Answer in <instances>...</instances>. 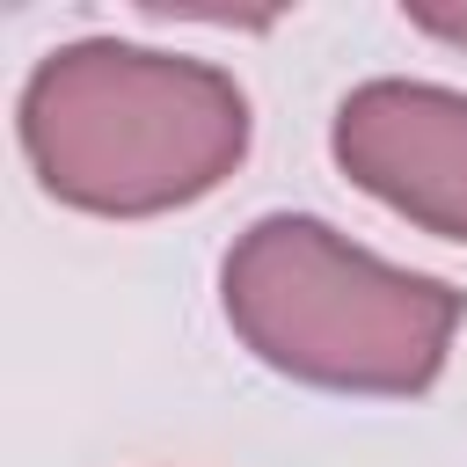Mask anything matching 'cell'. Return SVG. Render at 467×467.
Returning a JSON list of instances; mask_svg holds the SVG:
<instances>
[{
    "label": "cell",
    "mask_w": 467,
    "mask_h": 467,
    "mask_svg": "<svg viewBox=\"0 0 467 467\" xmlns=\"http://www.w3.org/2000/svg\"><path fill=\"white\" fill-rule=\"evenodd\" d=\"M15 131L44 197L95 219H161L248 161V95L226 66L80 36L29 66Z\"/></svg>",
    "instance_id": "1"
},
{
    "label": "cell",
    "mask_w": 467,
    "mask_h": 467,
    "mask_svg": "<svg viewBox=\"0 0 467 467\" xmlns=\"http://www.w3.org/2000/svg\"><path fill=\"white\" fill-rule=\"evenodd\" d=\"M226 328L255 365L314 394L409 401L423 394L467 321V292L379 263L314 212H263L219 263Z\"/></svg>",
    "instance_id": "2"
},
{
    "label": "cell",
    "mask_w": 467,
    "mask_h": 467,
    "mask_svg": "<svg viewBox=\"0 0 467 467\" xmlns=\"http://www.w3.org/2000/svg\"><path fill=\"white\" fill-rule=\"evenodd\" d=\"M328 153L394 219L438 241H467V88L394 73L365 80L336 102Z\"/></svg>",
    "instance_id": "3"
},
{
    "label": "cell",
    "mask_w": 467,
    "mask_h": 467,
    "mask_svg": "<svg viewBox=\"0 0 467 467\" xmlns=\"http://www.w3.org/2000/svg\"><path fill=\"white\" fill-rule=\"evenodd\" d=\"M401 15H409V29H423V36L452 44V51H467V0H445V7L416 0V7H401Z\"/></svg>",
    "instance_id": "4"
}]
</instances>
